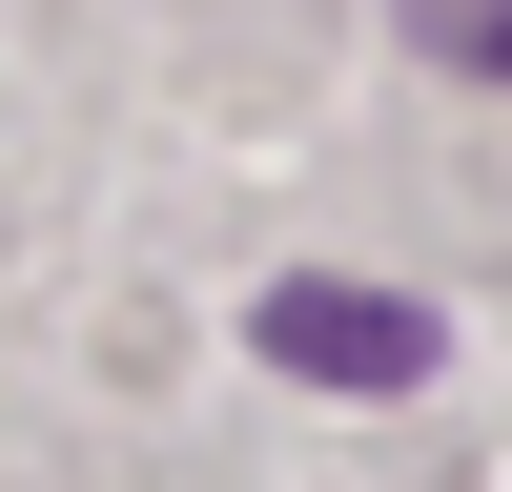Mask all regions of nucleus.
<instances>
[{"label": "nucleus", "instance_id": "f257e3e1", "mask_svg": "<svg viewBox=\"0 0 512 492\" xmlns=\"http://www.w3.org/2000/svg\"><path fill=\"white\" fill-rule=\"evenodd\" d=\"M267 369H287V390H431V369H451V328L410 308V287L287 267V287H267Z\"/></svg>", "mask_w": 512, "mask_h": 492}, {"label": "nucleus", "instance_id": "f03ea898", "mask_svg": "<svg viewBox=\"0 0 512 492\" xmlns=\"http://www.w3.org/2000/svg\"><path fill=\"white\" fill-rule=\"evenodd\" d=\"M390 21H410V41H431V62H451V82H512V0H390Z\"/></svg>", "mask_w": 512, "mask_h": 492}]
</instances>
